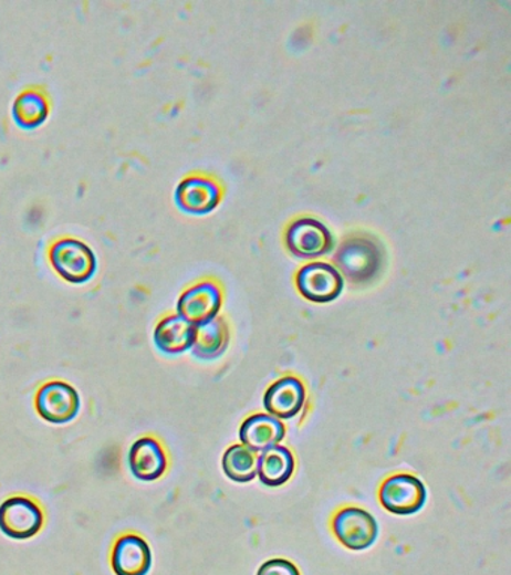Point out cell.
<instances>
[{
    "label": "cell",
    "mask_w": 511,
    "mask_h": 575,
    "mask_svg": "<svg viewBox=\"0 0 511 575\" xmlns=\"http://www.w3.org/2000/svg\"><path fill=\"white\" fill-rule=\"evenodd\" d=\"M44 514L36 502L24 496L7 499L0 505V531L11 540H31L41 531Z\"/></svg>",
    "instance_id": "obj_2"
},
{
    "label": "cell",
    "mask_w": 511,
    "mask_h": 575,
    "mask_svg": "<svg viewBox=\"0 0 511 575\" xmlns=\"http://www.w3.org/2000/svg\"><path fill=\"white\" fill-rule=\"evenodd\" d=\"M222 304V294L212 282H201L189 288L177 302V315L196 325L217 318Z\"/></svg>",
    "instance_id": "obj_8"
},
{
    "label": "cell",
    "mask_w": 511,
    "mask_h": 575,
    "mask_svg": "<svg viewBox=\"0 0 511 575\" xmlns=\"http://www.w3.org/2000/svg\"><path fill=\"white\" fill-rule=\"evenodd\" d=\"M294 467V458L289 448L274 446L261 451L259 464H257V475L264 485L279 488L293 475Z\"/></svg>",
    "instance_id": "obj_16"
},
{
    "label": "cell",
    "mask_w": 511,
    "mask_h": 575,
    "mask_svg": "<svg viewBox=\"0 0 511 575\" xmlns=\"http://www.w3.org/2000/svg\"><path fill=\"white\" fill-rule=\"evenodd\" d=\"M116 575H147L152 568L149 544L138 535H125L116 541L112 553Z\"/></svg>",
    "instance_id": "obj_11"
},
{
    "label": "cell",
    "mask_w": 511,
    "mask_h": 575,
    "mask_svg": "<svg viewBox=\"0 0 511 575\" xmlns=\"http://www.w3.org/2000/svg\"><path fill=\"white\" fill-rule=\"evenodd\" d=\"M49 101L35 88L21 92L12 104V116L21 128H36L49 116Z\"/></svg>",
    "instance_id": "obj_18"
},
{
    "label": "cell",
    "mask_w": 511,
    "mask_h": 575,
    "mask_svg": "<svg viewBox=\"0 0 511 575\" xmlns=\"http://www.w3.org/2000/svg\"><path fill=\"white\" fill-rule=\"evenodd\" d=\"M257 575H300V573L290 561L272 560L261 565Z\"/></svg>",
    "instance_id": "obj_20"
},
{
    "label": "cell",
    "mask_w": 511,
    "mask_h": 575,
    "mask_svg": "<svg viewBox=\"0 0 511 575\" xmlns=\"http://www.w3.org/2000/svg\"><path fill=\"white\" fill-rule=\"evenodd\" d=\"M298 288L303 297L314 303H328L340 297L344 278L337 269L325 262H312L300 269Z\"/></svg>",
    "instance_id": "obj_7"
},
{
    "label": "cell",
    "mask_w": 511,
    "mask_h": 575,
    "mask_svg": "<svg viewBox=\"0 0 511 575\" xmlns=\"http://www.w3.org/2000/svg\"><path fill=\"white\" fill-rule=\"evenodd\" d=\"M242 446L252 451H264L279 446L285 438L284 422L269 414H257L243 421L239 431Z\"/></svg>",
    "instance_id": "obj_13"
},
{
    "label": "cell",
    "mask_w": 511,
    "mask_h": 575,
    "mask_svg": "<svg viewBox=\"0 0 511 575\" xmlns=\"http://www.w3.org/2000/svg\"><path fill=\"white\" fill-rule=\"evenodd\" d=\"M35 406L42 420L52 425H66L79 416L80 396L70 384L53 380L38 390Z\"/></svg>",
    "instance_id": "obj_5"
},
{
    "label": "cell",
    "mask_w": 511,
    "mask_h": 575,
    "mask_svg": "<svg viewBox=\"0 0 511 575\" xmlns=\"http://www.w3.org/2000/svg\"><path fill=\"white\" fill-rule=\"evenodd\" d=\"M53 269L71 283L87 282L96 272L95 252L82 240L65 237L52 244L49 252Z\"/></svg>",
    "instance_id": "obj_1"
},
{
    "label": "cell",
    "mask_w": 511,
    "mask_h": 575,
    "mask_svg": "<svg viewBox=\"0 0 511 575\" xmlns=\"http://www.w3.org/2000/svg\"><path fill=\"white\" fill-rule=\"evenodd\" d=\"M337 265L350 281H369L382 265V252L377 243L365 237H354L342 244L336 255Z\"/></svg>",
    "instance_id": "obj_3"
},
{
    "label": "cell",
    "mask_w": 511,
    "mask_h": 575,
    "mask_svg": "<svg viewBox=\"0 0 511 575\" xmlns=\"http://www.w3.org/2000/svg\"><path fill=\"white\" fill-rule=\"evenodd\" d=\"M228 346V328L222 320L215 318L210 323L198 325L194 339L192 354L200 359H215L226 353Z\"/></svg>",
    "instance_id": "obj_17"
},
{
    "label": "cell",
    "mask_w": 511,
    "mask_h": 575,
    "mask_svg": "<svg viewBox=\"0 0 511 575\" xmlns=\"http://www.w3.org/2000/svg\"><path fill=\"white\" fill-rule=\"evenodd\" d=\"M332 234L327 227L316 219L302 218L291 223L286 231V244L299 257L324 255L332 249Z\"/></svg>",
    "instance_id": "obj_9"
},
{
    "label": "cell",
    "mask_w": 511,
    "mask_h": 575,
    "mask_svg": "<svg viewBox=\"0 0 511 575\" xmlns=\"http://www.w3.org/2000/svg\"><path fill=\"white\" fill-rule=\"evenodd\" d=\"M259 456L244 446L228 448L222 458L223 473L234 483H251L257 477Z\"/></svg>",
    "instance_id": "obj_19"
},
{
    "label": "cell",
    "mask_w": 511,
    "mask_h": 575,
    "mask_svg": "<svg viewBox=\"0 0 511 575\" xmlns=\"http://www.w3.org/2000/svg\"><path fill=\"white\" fill-rule=\"evenodd\" d=\"M306 390L294 376H285L265 391L264 409L278 420H291L303 409Z\"/></svg>",
    "instance_id": "obj_10"
},
{
    "label": "cell",
    "mask_w": 511,
    "mask_h": 575,
    "mask_svg": "<svg viewBox=\"0 0 511 575\" xmlns=\"http://www.w3.org/2000/svg\"><path fill=\"white\" fill-rule=\"evenodd\" d=\"M219 188L213 181L201 177H189L181 180L176 189V201L180 209L189 213H207L219 202Z\"/></svg>",
    "instance_id": "obj_15"
},
{
    "label": "cell",
    "mask_w": 511,
    "mask_h": 575,
    "mask_svg": "<svg viewBox=\"0 0 511 575\" xmlns=\"http://www.w3.org/2000/svg\"><path fill=\"white\" fill-rule=\"evenodd\" d=\"M428 498L425 484L418 478L400 473L384 481L379 501L387 511L396 515H411L424 509Z\"/></svg>",
    "instance_id": "obj_4"
},
{
    "label": "cell",
    "mask_w": 511,
    "mask_h": 575,
    "mask_svg": "<svg viewBox=\"0 0 511 575\" xmlns=\"http://www.w3.org/2000/svg\"><path fill=\"white\" fill-rule=\"evenodd\" d=\"M196 325L180 315H170L160 320L155 327L154 342L160 353L177 355L191 349L196 339Z\"/></svg>",
    "instance_id": "obj_14"
},
{
    "label": "cell",
    "mask_w": 511,
    "mask_h": 575,
    "mask_svg": "<svg viewBox=\"0 0 511 575\" xmlns=\"http://www.w3.org/2000/svg\"><path fill=\"white\" fill-rule=\"evenodd\" d=\"M129 471L139 481H155L167 469V456L154 438H142L131 447L128 454Z\"/></svg>",
    "instance_id": "obj_12"
},
{
    "label": "cell",
    "mask_w": 511,
    "mask_h": 575,
    "mask_svg": "<svg viewBox=\"0 0 511 575\" xmlns=\"http://www.w3.org/2000/svg\"><path fill=\"white\" fill-rule=\"evenodd\" d=\"M333 532L341 544L353 552L369 548L378 539V523L362 509H345L333 520Z\"/></svg>",
    "instance_id": "obj_6"
}]
</instances>
